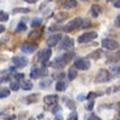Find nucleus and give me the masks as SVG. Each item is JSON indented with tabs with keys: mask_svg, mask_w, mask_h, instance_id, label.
<instances>
[{
	"mask_svg": "<svg viewBox=\"0 0 120 120\" xmlns=\"http://www.w3.org/2000/svg\"><path fill=\"white\" fill-rule=\"evenodd\" d=\"M115 25H116V26H120V16L116 17V22H115Z\"/></svg>",
	"mask_w": 120,
	"mask_h": 120,
	"instance_id": "nucleus-38",
	"label": "nucleus"
},
{
	"mask_svg": "<svg viewBox=\"0 0 120 120\" xmlns=\"http://www.w3.org/2000/svg\"><path fill=\"white\" fill-rule=\"evenodd\" d=\"M39 35H41V33H39V31H34V33H30L29 38L30 39H31V38H38Z\"/></svg>",
	"mask_w": 120,
	"mask_h": 120,
	"instance_id": "nucleus-32",
	"label": "nucleus"
},
{
	"mask_svg": "<svg viewBox=\"0 0 120 120\" xmlns=\"http://www.w3.org/2000/svg\"><path fill=\"white\" fill-rule=\"evenodd\" d=\"M25 1H26V3H30V4H33V3H35L37 0H25Z\"/></svg>",
	"mask_w": 120,
	"mask_h": 120,
	"instance_id": "nucleus-42",
	"label": "nucleus"
},
{
	"mask_svg": "<svg viewBox=\"0 0 120 120\" xmlns=\"http://www.w3.org/2000/svg\"><path fill=\"white\" fill-rule=\"evenodd\" d=\"M67 106H69V108H75V105H73L71 101H68V105H67Z\"/></svg>",
	"mask_w": 120,
	"mask_h": 120,
	"instance_id": "nucleus-39",
	"label": "nucleus"
},
{
	"mask_svg": "<svg viewBox=\"0 0 120 120\" xmlns=\"http://www.w3.org/2000/svg\"><path fill=\"white\" fill-rule=\"evenodd\" d=\"M50 56H51V50H50V48H46V50H42V51L39 52L37 59H38L39 61L45 63V61H47V60L50 59Z\"/></svg>",
	"mask_w": 120,
	"mask_h": 120,
	"instance_id": "nucleus-8",
	"label": "nucleus"
},
{
	"mask_svg": "<svg viewBox=\"0 0 120 120\" xmlns=\"http://www.w3.org/2000/svg\"><path fill=\"white\" fill-rule=\"evenodd\" d=\"M35 50H37V46L33 45V43L25 42V43H22V45H21V51L25 52V54H33Z\"/></svg>",
	"mask_w": 120,
	"mask_h": 120,
	"instance_id": "nucleus-7",
	"label": "nucleus"
},
{
	"mask_svg": "<svg viewBox=\"0 0 120 120\" xmlns=\"http://www.w3.org/2000/svg\"><path fill=\"white\" fill-rule=\"evenodd\" d=\"M75 67L77 69H81V71H86L90 68V63L87 59H77L75 63Z\"/></svg>",
	"mask_w": 120,
	"mask_h": 120,
	"instance_id": "nucleus-6",
	"label": "nucleus"
},
{
	"mask_svg": "<svg viewBox=\"0 0 120 120\" xmlns=\"http://www.w3.org/2000/svg\"><path fill=\"white\" fill-rule=\"evenodd\" d=\"M90 26V21L87 20H82V26L81 27H89Z\"/></svg>",
	"mask_w": 120,
	"mask_h": 120,
	"instance_id": "nucleus-33",
	"label": "nucleus"
},
{
	"mask_svg": "<svg viewBox=\"0 0 120 120\" xmlns=\"http://www.w3.org/2000/svg\"><path fill=\"white\" fill-rule=\"evenodd\" d=\"M9 18V16H8V13H5V12H3V11H0V21H7Z\"/></svg>",
	"mask_w": 120,
	"mask_h": 120,
	"instance_id": "nucleus-25",
	"label": "nucleus"
},
{
	"mask_svg": "<svg viewBox=\"0 0 120 120\" xmlns=\"http://www.w3.org/2000/svg\"><path fill=\"white\" fill-rule=\"evenodd\" d=\"M45 103L47 106H52V105H56V102H57V95H47V97H45Z\"/></svg>",
	"mask_w": 120,
	"mask_h": 120,
	"instance_id": "nucleus-12",
	"label": "nucleus"
},
{
	"mask_svg": "<svg viewBox=\"0 0 120 120\" xmlns=\"http://www.w3.org/2000/svg\"><path fill=\"white\" fill-rule=\"evenodd\" d=\"M102 46L105 48H107V50H110V51H112V50H116V48H119V42H116L115 39H103L102 41Z\"/></svg>",
	"mask_w": 120,
	"mask_h": 120,
	"instance_id": "nucleus-4",
	"label": "nucleus"
},
{
	"mask_svg": "<svg viewBox=\"0 0 120 120\" xmlns=\"http://www.w3.org/2000/svg\"><path fill=\"white\" fill-rule=\"evenodd\" d=\"M76 5H77V0H67L64 3V8H67V9L75 8Z\"/></svg>",
	"mask_w": 120,
	"mask_h": 120,
	"instance_id": "nucleus-15",
	"label": "nucleus"
},
{
	"mask_svg": "<svg viewBox=\"0 0 120 120\" xmlns=\"http://www.w3.org/2000/svg\"><path fill=\"white\" fill-rule=\"evenodd\" d=\"M9 91H11V90L7 89V87L1 89V90H0V98H7V97L9 95Z\"/></svg>",
	"mask_w": 120,
	"mask_h": 120,
	"instance_id": "nucleus-20",
	"label": "nucleus"
},
{
	"mask_svg": "<svg viewBox=\"0 0 120 120\" xmlns=\"http://www.w3.org/2000/svg\"><path fill=\"white\" fill-rule=\"evenodd\" d=\"M114 120H120V119H114Z\"/></svg>",
	"mask_w": 120,
	"mask_h": 120,
	"instance_id": "nucleus-44",
	"label": "nucleus"
},
{
	"mask_svg": "<svg viewBox=\"0 0 120 120\" xmlns=\"http://www.w3.org/2000/svg\"><path fill=\"white\" fill-rule=\"evenodd\" d=\"M56 90L57 91H63V90H65V87H67V84L64 81H57V84H56Z\"/></svg>",
	"mask_w": 120,
	"mask_h": 120,
	"instance_id": "nucleus-18",
	"label": "nucleus"
},
{
	"mask_svg": "<svg viewBox=\"0 0 120 120\" xmlns=\"http://www.w3.org/2000/svg\"><path fill=\"white\" fill-rule=\"evenodd\" d=\"M72 57H73V52H65L63 56L57 57V59L54 61V64H52V65H54L55 68H63V67L67 65V63H69V61H71V59H72Z\"/></svg>",
	"mask_w": 120,
	"mask_h": 120,
	"instance_id": "nucleus-1",
	"label": "nucleus"
},
{
	"mask_svg": "<svg viewBox=\"0 0 120 120\" xmlns=\"http://www.w3.org/2000/svg\"><path fill=\"white\" fill-rule=\"evenodd\" d=\"M41 24H42V20H41V18H34L33 22H31V25H33L34 27H35V26H39Z\"/></svg>",
	"mask_w": 120,
	"mask_h": 120,
	"instance_id": "nucleus-28",
	"label": "nucleus"
},
{
	"mask_svg": "<svg viewBox=\"0 0 120 120\" xmlns=\"http://www.w3.org/2000/svg\"><path fill=\"white\" fill-rule=\"evenodd\" d=\"M81 26H82V18L78 17V18L72 20V21H69L68 24L64 26V30H65V31H72V30H76Z\"/></svg>",
	"mask_w": 120,
	"mask_h": 120,
	"instance_id": "nucleus-2",
	"label": "nucleus"
},
{
	"mask_svg": "<svg viewBox=\"0 0 120 120\" xmlns=\"http://www.w3.org/2000/svg\"><path fill=\"white\" fill-rule=\"evenodd\" d=\"M29 11H30V9H27V8H16L13 12H15V13H27Z\"/></svg>",
	"mask_w": 120,
	"mask_h": 120,
	"instance_id": "nucleus-26",
	"label": "nucleus"
},
{
	"mask_svg": "<svg viewBox=\"0 0 120 120\" xmlns=\"http://www.w3.org/2000/svg\"><path fill=\"white\" fill-rule=\"evenodd\" d=\"M110 60H114V61H119V60H120V52H117V54L115 55V56H112Z\"/></svg>",
	"mask_w": 120,
	"mask_h": 120,
	"instance_id": "nucleus-34",
	"label": "nucleus"
},
{
	"mask_svg": "<svg viewBox=\"0 0 120 120\" xmlns=\"http://www.w3.org/2000/svg\"><path fill=\"white\" fill-rule=\"evenodd\" d=\"M93 107H94V102H89L86 105V108L87 110H93Z\"/></svg>",
	"mask_w": 120,
	"mask_h": 120,
	"instance_id": "nucleus-36",
	"label": "nucleus"
},
{
	"mask_svg": "<svg viewBox=\"0 0 120 120\" xmlns=\"http://www.w3.org/2000/svg\"><path fill=\"white\" fill-rule=\"evenodd\" d=\"M77 77V72H76V68H71L68 71V80H75Z\"/></svg>",
	"mask_w": 120,
	"mask_h": 120,
	"instance_id": "nucleus-17",
	"label": "nucleus"
},
{
	"mask_svg": "<svg viewBox=\"0 0 120 120\" xmlns=\"http://www.w3.org/2000/svg\"><path fill=\"white\" fill-rule=\"evenodd\" d=\"M60 41H61V35H60V34H54V35H51L47 39V46L54 47V46H56Z\"/></svg>",
	"mask_w": 120,
	"mask_h": 120,
	"instance_id": "nucleus-10",
	"label": "nucleus"
},
{
	"mask_svg": "<svg viewBox=\"0 0 120 120\" xmlns=\"http://www.w3.org/2000/svg\"><path fill=\"white\" fill-rule=\"evenodd\" d=\"M45 75H47V71L46 69H41V76H45Z\"/></svg>",
	"mask_w": 120,
	"mask_h": 120,
	"instance_id": "nucleus-40",
	"label": "nucleus"
},
{
	"mask_svg": "<svg viewBox=\"0 0 120 120\" xmlns=\"http://www.w3.org/2000/svg\"><path fill=\"white\" fill-rule=\"evenodd\" d=\"M98 95H101V93H89V95H87V98H90V99H91V98H95V97H98Z\"/></svg>",
	"mask_w": 120,
	"mask_h": 120,
	"instance_id": "nucleus-35",
	"label": "nucleus"
},
{
	"mask_svg": "<svg viewBox=\"0 0 120 120\" xmlns=\"http://www.w3.org/2000/svg\"><path fill=\"white\" fill-rule=\"evenodd\" d=\"M16 31H18V33H21V31H26V25L24 24V22H20L17 26V29H16Z\"/></svg>",
	"mask_w": 120,
	"mask_h": 120,
	"instance_id": "nucleus-23",
	"label": "nucleus"
},
{
	"mask_svg": "<svg viewBox=\"0 0 120 120\" xmlns=\"http://www.w3.org/2000/svg\"><path fill=\"white\" fill-rule=\"evenodd\" d=\"M101 52H102L101 50H97V51H94L93 54H90L89 57H90V59H98V57L101 56Z\"/></svg>",
	"mask_w": 120,
	"mask_h": 120,
	"instance_id": "nucleus-24",
	"label": "nucleus"
},
{
	"mask_svg": "<svg viewBox=\"0 0 120 120\" xmlns=\"http://www.w3.org/2000/svg\"><path fill=\"white\" fill-rule=\"evenodd\" d=\"M50 82H51V81H50V80H45V81H42V82H41V87H46V86H50Z\"/></svg>",
	"mask_w": 120,
	"mask_h": 120,
	"instance_id": "nucleus-29",
	"label": "nucleus"
},
{
	"mask_svg": "<svg viewBox=\"0 0 120 120\" xmlns=\"http://www.w3.org/2000/svg\"><path fill=\"white\" fill-rule=\"evenodd\" d=\"M47 1H51V0H47Z\"/></svg>",
	"mask_w": 120,
	"mask_h": 120,
	"instance_id": "nucleus-45",
	"label": "nucleus"
},
{
	"mask_svg": "<svg viewBox=\"0 0 120 120\" xmlns=\"http://www.w3.org/2000/svg\"><path fill=\"white\" fill-rule=\"evenodd\" d=\"M4 30H5V27H4V25H0V34L3 33Z\"/></svg>",
	"mask_w": 120,
	"mask_h": 120,
	"instance_id": "nucleus-41",
	"label": "nucleus"
},
{
	"mask_svg": "<svg viewBox=\"0 0 120 120\" xmlns=\"http://www.w3.org/2000/svg\"><path fill=\"white\" fill-rule=\"evenodd\" d=\"M77 117H78L77 114H76V112H72V114L68 116V119H67V120H77Z\"/></svg>",
	"mask_w": 120,
	"mask_h": 120,
	"instance_id": "nucleus-31",
	"label": "nucleus"
},
{
	"mask_svg": "<svg viewBox=\"0 0 120 120\" xmlns=\"http://www.w3.org/2000/svg\"><path fill=\"white\" fill-rule=\"evenodd\" d=\"M85 120H99V117L95 115H89V116H85Z\"/></svg>",
	"mask_w": 120,
	"mask_h": 120,
	"instance_id": "nucleus-30",
	"label": "nucleus"
},
{
	"mask_svg": "<svg viewBox=\"0 0 120 120\" xmlns=\"http://www.w3.org/2000/svg\"><path fill=\"white\" fill-rule=\"evenodd\" d=\"M20 89V82L17 81V80H16V81H12L11 82V90H18Z\"/></svg>",
	"mask_w": 120,
	"mask_h": 120,
	"instance_id": "nucleus-22",
	"label": "nucleus"
},
{
	"mask_svg": "<svg viewBox=\"0 0 120 120\" xmlns=\"http://www.w3.org/2000/svg\"><path fill=\"white\" fill-rule=\"evenodd\" d=\"M97 38V33L95 31H89V33H84L82 35L78 37V43H86V42H90L93 39Z\"/></svg>",
	"mask_w": 120,
	"mask_h": 120,
	"instance_id": "nucleus-5",
	"label": "nucleus"
},
{
	"mask_svg": "<svg viewBox=\"0 0 120 120\" xmlns=\"http://www.w3.org/2000/svg\"><path fill=\"white\" fill-rule=\"evenodd\" d=\"M110 78H111V76H110V72L107 69H99L95 77V82H106Z\"/></svg>",
	"mask_w": 120,
	"mask_h": 120,
	"instance_id": "nucleus-3",
	"label": "nucleus"
},
{
	"mask_svg": "<svg viewBox=\"0 0 120 120\" xmlns=\"http://www.w3.org/2000/svg\"><path fill=\"white\" fill-rule=\"evenodd\" d=\"M13 64H15L17 68H22V67H26L27 65V60L25 59L24 56H15L12 59Z\"/></svg>",
	"mask_w": 120,
	"mask_h": 120,
	"instance_id": "nucleus-9",
	"label": "nucleus"
},
{
	"mask_svg": "<svg viewBox=\"0 0 120 120\" xmlns=\"http://www.w3.org/2000/svg\"><path fill=\"white\" fill-rule=\"evenodd\" d=\"M114 5L116 7V8H120V0H115V1H114Z\"/></svg>",
	"mask_w": 120,
	"mask_h": 120,
	"instance_id": "nucleus-37",
	"label": "nucleus"
},
{
	"mask_svg": "<svg viewBox=\"0 0 120 120\" xmlns=\"http://www.w3.org/2000/svg\"><path fill=\"white\" fill-rule=\"evenodd\" d=\"M21 87L24 90H31V89H33V84H31L30 81H24V82H22V85H21Z\"/></svg>",
	"mask_w": 120,
	"mask_h": 120,
	"instance_id": "nucleus-19",
	"label": "nucleus"
},
{
	"mask_svg": "<svg viewBox=\"0 0 120 120\" xmlns=\"http://www.w3.org/2000/svg\"><path fill=\"white\" fill-rule=\"evenodd\" d=\"M90 11H91V15L94 16V17H97V16H99V13H101V7L98 5V4H93L91 5V8H90Z\"/></svg>",
	"mask_w": 120,
	"mask_h": 120,
	"instance_id": "nucleus-13",
	"label": "nucleus"
},
{
	"mask_svg": "<svg viewBox=\"0 0 120 120\" xmlns=\"http://www.w3.org/2000/svg\"><path fill=\"white\" fill-rule=\"evenodd\" d=\"M67 18H68V13L67 12H59L56 16H55V20H56L57 22L64 21V20H67Z\"/></svg>",
	"mask_w": 120,
	"mask_h": 120,
	"instance_id": "nucleus-14",
	"label": "nucleus"
},
{
	"mask_svg": "<svg viewBox=\"0 0 120 120\" xmlns=\"http://www.w3.org/2000/svg\"><path fill=\"white\" fill-rule=\"evenodd\" d=\"M81 1H87V0H81Z\"/></svg>",
	"mask_w": 120,
	"mask_h": 120,
	"instance_id": "nucleus-43",
	"label": "nucleus"
},
{
	"mask_svg": "<svg viewBox=\"0 0 120 120\" xmlns=\"http://www.w3.org/2000/svg\"><path fill=\"white\" fill-rule=\"evenodd\" d=\"M41 76V69L38 68H33L31 69V72H30V77L31 78H38Z\"/></svg>",
	"mask_w": 120,
	"mask_h": 120,
	"instance_id": "nucleus-16",
	"label": "nucleus"
},
{
	"mask_svg": "<svg viewBox=\"0 0 120 120\" xmlns=\"http://www.w3.org/2000/svg\"><path fill=\"white\" fill-rule=\"evenodd\" d=\"M110 71H111L112 73H115V75H119V73H120V65H117V67H111V68H110Z\"/></svg>",
	"mask_w": 120,
	"mask_h": 120,
	"instance_id": "nucleus-27",
	"label": "nucleus"
},
{
	"mask_svg": "<svg viewBox=\"0 0 120 120\" xmlns=\"http://www.w3.org/2000/svg\"><path fill=\"white\" fill-rule=\"evenodd\" d=\"M37 99H38V95H37V94H31V95H29L26 98V102L27 103H33V102H35Z\"/></svg>",
	"mask_w": 120,
	"mask_h": 120,
	"instance_id": "nucleus-21",
	"label": "nucleus"
},
{
	"mask_svg": "<svg viewBox=\"0 0 120 120\" xmlns=\"http://www.w3.org/2000/svg\"><path fill=\"white\" fill-rule=\"evenodd\" d=\"M73 46H75L73 39L69 38V37H65V38L63 39V42H61V48H64V50H72Z\"/></svg>",
	"mask_w": 120,
	"mask_h": 120,
	"instance_id": "nucleus-11",
	"label": "nucleus"
}]
</instances>
